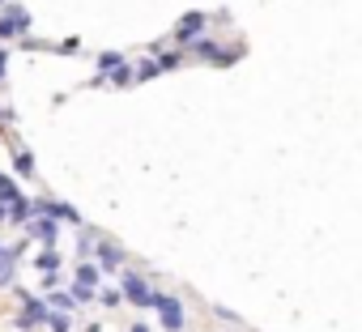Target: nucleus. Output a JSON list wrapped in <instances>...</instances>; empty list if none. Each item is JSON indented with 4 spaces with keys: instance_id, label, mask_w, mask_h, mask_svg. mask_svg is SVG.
Segmentation results:
<instances>
[{
    "instance_id": "obj_1",
    "label": "nucleus",
    "mask_w": 362,
    "mask_h": 332,
    "mask_svg": "<svg viewBox=\"0 0 362 332\" xmlns=\"http://www.w3.org/2000/svg\"><path fill=\"white\" fill-rule=\"evenodd\" d=\"M153 311H158V324H162L166 332H184V328H188V311H184V298H179V294L158 290V294H153Z\"/></svg>"
},
{
    "instance_id": "obj_2",
    "label": "nucleus",
    "mask_w": 362,
    "mask_h": 332,
    "mask_svg": "<svg viewBox=\"0 0 362 332\" xmlns=\"http://www.w3.org/2000/svg\"><path fill=\"white\" fill-rule=\"evenodd\" d=\"M119 294H124V298H128L136 311H149L158 290L149 285V277H145V273H136V268H124V273H119Z\"/></svg>"
},
{
    "instance_id": "obj_3",
    "label": "nucleus",
    "mask_w": 362,
    "mask_h": 332,
    "mask_svg": "<svg viewBox=\"0 0 362 332\" xmlns=\"http://www.w3.org/2000/svg\"><path fill=\"white\" fill-rule=\"evenodd\" d=\"M205 26H209V13L205 9H192V13H184L175 22V30H170V43L179 47V52H188L201 35H205Z\"/></svg>"
},
{
    "instance_id": "obj_4",
    "label": "nucleus",
    "mask_w": 362,
    "mask_h": 332,
    "mask_svg": "<svg viewBox=\"0 0 362 332\" xmlns=\"http://www.w3.org/2000/svg\"><path fill=\"white\" fill-rule=\"evenodd\" d=\"M18 298H22V315L13 319L22 332H35V328H43L47 324V315H52V307L39 298V294H30V290H18Z\"/></svg>"
},
{
    "instance_id": "obj_5",
    "label": "nucleus",
    "mask_w": 362,
    "mask_h": 332,
    "mask_svg": "<svg viewBox=\"0 0 362 332\" xmlns=\"http://www.w3.org/2000/svg\"><path fill=\"white\" fill-rule=\"evenodd\" d=\"M26 30H30V9L26 5H18V0H13V5L0 9V43H13Z\"/></svg>"
},
{
    "instance_id": "obj_6",
    "label": "nucleus",
    "mask_w": 362,
    "mask_h": 332,
    "mask_svg": "<svg viewBox=\"0 0 362 332\" xmlns=\"http://www.w3.org/2000/svg\"><path fill=\"white\" fill-rule=\"evenodd\" d=\"M30 213L35 218H52L56 226H81V213H77V205H64V201H30Z\"/></svg>"
},
{
    "instance_id": "obj_7",
    "label": "nucleus",
    "mask_w": 362,
    "mask_h": 332,
    "mask_svg": "<svg viewBox=\"0 0 362 332\" xmlns=\"http://www.w3.org/2000/svg\"><path fill=\"white\" fill-rule=\"evenodd\" d=\"M94 264L103 268V277H107V273H124V251H119L111 239H98V243H94Z\"/></svg>"
},
{
    "instance_id": "obj_8",
    "label": "nucleus",
    "mask_w": 362,
    "mask_h": 332,
    "mask_svg": "<svg viewBox=\"0 0 362 332\" xmlns=\"http://www.w3.org/2000/svg\"><path fill=\"white\" fill-rule=\"evenodd\" d=\"M26 235H30V239H39L43 247H56V239H60V226H56L52 218H30Z\"/></svg>"
},
{
    "instance_id": "obj_9",
    "label": "nucleus",
    "mask_w": 362,
    "mask_h": 332,
    "mask_svg": "<svg viewBox=\"0 0 362 332\" xmlns=\"http://www.w3.org/2000/svg\"><path fill=\"white\" fill-rule=\"evenodd\" d=\"M73 285H86V290H98V285H103V268H98L94 260H81V264H77V273H73Z\"/></svg>"
},
{
    "instance_id": "obj_10",
    "label": "nucleus",
    "mask_w": 362,
    "mask_h": 332,
    "mask_svg": "<svg viewBox=\"0 0 362 332\" xmlns=\"http://www.w3.org/2000/svg\"><path fill=\"white\" fill-rule=\"evenodd\" d=\"M188 52H192V56H197V60H209V64H218V60H222V52H226V47H218V39H209V35H201V39H197V43H192V47H188Z\"/></svg>"
},
{
    "instance_id": "obj_11",
    "label": "nucleus",
    "mask_w": 362,
    "mask_h": 332,
    "mask_svg": "<svg viewBox=\"0 0 362 332\" xmlns=\"http://www.w3.org/2000/svg\"><path fill=\"white\" fill-rule=\"evenodd\" d=\"M13 166H18L22 179H35V153L26 145H13Z\"/></svg>"
},
{
    "instance_id": "obj_12",
    "label": "nucleus",
    "mask_w": 362,
    "mask_h": 332,
    "mask_svg": "<svg viewBox=\"0 0 362 332\" xmlns=\"http://www.w3.org/2000/svg\"><path fill=\"white\" fill-rule=\"evenodd\" d=\"M43 302H47L52 311H60V315H73V311H77V298H73L69 290H52V298H43Z\"/></svg>"
},
{
    "instance_id": "obj_13",
    "label": "nucleus",
    "mask_w": 362,
    "mask_h": 332,
    "mask_svg": "<svg viewBox=\"0 0 362 332\" xmlns=\"http://www.w3.org/2000/svg\"><path fill=\"white\" fill-rule=\"evenodd\" d=\"M18 281V256H9V247H5V256H0V290H9Z\"/></svg>"
},
{
    "instance_id": "obj_14",
    "label": "nucleus",
    "mask_w": 362,
    "mask_h": 332,
    "mask_svg": "<svg viewBox=\"0 0 362 332\" xmlns=\"http://www.w3.org/2000/svg\"><path fill=\"white\" fill-rule=\"evenodd\" d=\"M35 268H39L43 277H52V273L60 268V251H56V247H43V251L35 256Z\"/></svg>"
},
{
    "instance_id": "obj_15",
    "label": "nucleus",
    "mask_w": 362,
    "mask_h": 332,
    "mask_svg": "<svg viewBox=\"0 0 362 332\" xmlns=\"http://www.w3.org/2000/svg\"><path fill=\"white\" fill-rule=\"evenodd\" d=\"M94 64H98V77H111V73H115L119 64H128V60H124L119 52H98V60H94Z\"/></svg>"
},
{
    "instance_id": "obj_16",
    "label": "nucleus",
    "mask_w": 362,
    "mask_h": 332,
    "mask_svg": "<svg viewBox=\"0 0 362 332\" xmlns=\"http://www.w3.org/2000/svg\"><path fill=\"white\" fill-rule=\"evenodd\" d=\"M136 69V81H153V77H162V69H158V60L149 56V60H141V64H132Z\"/></svg>"
},
{
    "instance_id": "obj_17",
    "label": "nucleus",
    "mask_w": 362,
    "mask_h": 332,
    "mask_svg": "<svg viewBox=\"0 0 362 332\" xmlns=\"http://www.w3.org/2000/svg\"><path fill=\"white\" fill-rule=\"evenodd\" d=\"M0 201H5V205H13V201H22V188L9 179V175H0Z\"/></svg>"
},
{
    "instance_id": "obj_18",
    "label": "nucleus",
    "mask_w": 362,
    "mask_h": 332,
    "mask_svg": "<svg viewBox=\"0 0 362 332\" xmlns=\"http://www.w3.org/2000/svg\"><path fill=\"white\" fill-rule=\"evenodd\" d=\"M47 328H52V332H69V328H73V315H60V311H52V315H47Z\"/></svg>"
},
{
    "instance_id": "obj_19",
    "label": "nucleus",
    "mask_w": 362,
    "mask_h": 332,
    "mask_svg": "<svg viewBox=\"0 0 362 332\" xmlns=\"http://www.w3.org/2000/svg\"><path fill=\"white\" fill-rule=\"evenodd\" d=\"M52 52H60V56H81V39H64V43H56Z\"/></svg>"
},
{
    "instance_id": "obj_20",
    "label": "nucleus",
    "mask_w": 362,
    "mask_h": 332,
    "mask_svg": "<svg viewBox=\"0 0 362 332\" xmlns=\"http://www.w3.org/2000/svg\"><path fill=\"white\" fill-rule=\"evenodd\" d=\"M98 298H103V307H119V302H124V294H119V290H103Z\"/></svg>"
},
{
    "instance_id": "obj_21",
    "label": "nucleus",
    "mask_w": 362,
    "mask_h": 332,
    "mask_svg": "<svg viewBox=\"0 0 362 332\" xmlns=\"http://www.w3.org/2000/svg\"><path fill=\"white\" fill-rule=\"evenodd\" d=\"M94 294H98V290H86V285H73V298H77V307H81V302H90Z\"/></svg>"
},
{
    "instance_id": "obj_22",
    "label": "nucleus",
    "mask_w": 362,
    "mask_h": 332,
    "mask_svg": "<svg viewBox=\"0 0 362 332\" xmlns=\"http://www.w3.org/2000/svg\"><path fill=\"white\" fill-rule=\"evenodd\" d=\"M218 319H226V324H239V328H243V315H235L230 307H218Z\"/></svg>"
},
{
    "instance_id": "obj_23",
    "label": "nucleus",
    "mask_w": 362,
    "mask_h": 332,
    "mask_svg": "<svg viewBox=\"0 0 362 332\" xmlns=\"http://www.w3.org/2000/svg\"><path fill=\"white\" fill-rule=\"evenodd\" d=\"M5 73H9V52L0 47V81H5Z\"/></svg>"
},
{
    "instance_id": "obj_24",
    "label": "nucleus",
    "mask_w": 362,
    "mask_h": 332,
    "mask_svg": "<svg viewBox=\"0 0 362 332\" xmlns=\"http://www.w3.org/2000/svg\"><path fill=\"white\" fill-rule=\"evenodd\" d=\"M5 222H9V205H5V201H0V226H5Z\"/></svg>"
},
{
    "instance_id": "obj_25",
    "label": "nucleus",
    "mask_w": 362,
    "mask_h": 332,
    "mask_svg": "<svg viewBox=\"0 0 362 332\" xmlns=\"http://www.w3.org/2000/svg\"><path fill=\"white\" fill-rule=\"evenodd\" d=\"M132 332H149V324H132Z\"/></svg>"
},
{
    "instance_id": "obj_26",
    "label": "nucleus",
    "mask_w": 362,
    "mask_h": 332,
    "mask_svg": "<svg viewBox=\"0 0 362 332\" xmlns=\"http://www.w3.org/2000/svg\"><path fill=\"white\" fill-rule=\"evenodd\" d=\"M0 5H13V0H0Z\"/></svg>"
},
{
    "instance_id": "obj_27",
    "label": "nucleus",
    "mask_w": 362,
    "mask_h": 332,
    "mask_svg": "<svg viewBox=\"0 0 362 332\" xmlns=\"http://www.w3.org/2000/svg\"><path fill=\"white\" fill-rule=\"evenodd\" d=\"M0 256H5V243H0Z\"/></svg>"
}]
</instances>
